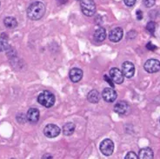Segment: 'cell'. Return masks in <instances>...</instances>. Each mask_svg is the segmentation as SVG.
Listing matches in <instances>:
<instances>
[{"mask_svg":"<svg viewBox=\"0 0 160 159\" xmlns=\"http://www.w3.org/2000/svg\"><path fill=\"white\" fill-rule=\"evenodd\" d=\"M45 13V5L44 3L37 1L32 3L27 9V16L30 19L32 20H38Z\"/></svg>","mask_w":160,"mask_h":159,"instance_id":"obj_1","label":"cell"},{"mask_svg":"<svg viewBox=\"0 0 160 159\" xmlns=\"http://www.w3.org/2000/svg\"><path fill=\"white\" fill-rule=\"evenodd\" d=\"M38 102L45 108H51L55 103V96L49 91L40 93L38 97Z\"/></svg>","mask_w":160,"mask_h":159,"instance_id":"obj_2","label":"cell"},{"mask_svg":"<svg viewBox=\"0 0 160 159\" xmlns=\"http://www.w3.org/2000/svg\"><path fill=\"white\" fill-rule=\"evenodd\" d=\"M80 6L82 12L85 16H93L96 12V4L94 0H81Z\"/></svg>","mask_w":160,"mask_h":159,"instance_id":"obj_3","label":"cell"},{"mask_svg":"<svg viewBox=\"0 0 160 159\" xmlns=\"http://www.w3.org/2000/svg\"><path fill=\"white\" fill-rule=\"evenodd\" d=\"M99 148L104 156H111L114 151V143L111 139H104L100 143Z\"/></svg>","mask_w":160,"mask_h":159,"instance_id":"obj_4","label":"cell"},{"mask_svg":"<svg viewBox=\"0 0 160 159\" xmlns=\"http://www.w3.org/2000/svg\"><path fill=\"white\" fill-rule=\"evenodd\" d=\"M60 131H60L59 127L58 125L53 124V123H50L44 127V134L49 138H54V137H57L59 135Z\"/></svg>","mask_w":160,"mask_h":159,"instance_id":"obj_5","label":"cell"},{"mask_svg":"<svg viewBox=\"0 0 160 159\" xmlns=\"http://www.w3.org/2000/svg\"><path fill=\"white\" fill-rule=\"evenodd\" d=\"M144 70L149 73H156L160 71V62L158 59L147 60L144 65Z\"/></svg>","mask_w":160,"mask_h":159,"instance_id":"obj_6","label":"cell"},{"mask_svg":"<svg viewBox=\"0 0 160 159\" xmlns=\"http://www.w3.org/2000/svg\"><path fill=\"white\" fill-rule=\"evenodd\" d=\"M110 77L115 84H121L124 82V74L118 68H112L110 70Z\"/></svg>","mask_w":160,"mask_h":159,"instance_id":"obj_7","label":"cell"},{"mask_svg":"<svg viewBox=\"0 0 160 159\" xmlns=\"http://www.w3.org/2000/svg\"><path fill=\"white\" fill-rule=\"evenodd\" d=\"M117 92L113 88H105L102 92V97L107 103H113L117 99Z\"/></svg>","mask_w":160,"mask_h":159,"instance_id":"obj_8","label":"cell"},{"mask_svg":"<svg viewBox=\"0 0 160 159\" xmlns=\"http://www.w3.org/2000/svg\"><path fill=\"white\" fill-rule=\"evenodd\" d=\"M122 72H123V74L125 77H127V78L132 77L134 76V73H135L134 64H132V62H129V61L124 62V64H122Z\"/></svg>","mask_w":160,"mask_h":159,"instance_id":"obj_9","label":"cell"},{"mask_svg":"<svg viewBox=\"0 0 160 159\" xmlns=\"http://www.w3.org/2000/svg\"><path fill=\"white\" fill-rule=\"evenodd\" d=\"M124 36V31L123 29L120 27H117L115 29H112V31L109 33V39L111 40L113 43L119 42L120 40L123 38Z\"/></svg>","mask_w":160,"mask_h":159,"instance_id":"obj_10","label":"cell"},{"mask_svg":"<svg viewBox=\"0 0 160 159\" xmlns=\"http://www.w3.org/2000/svg\"><path fill=\"white\" fill-rule=\"evenodd\" d=\"M129 103L125 101H119L114 106V112L119 115H125L129 112Z\"/></svg>","mask_w":160,"mask_h":159,"instance_id":"obj_11","label":"cell"},{"mask_svg":"<svg viewBox=\"0 0 160 159\" xmlns=\"http://www.w3.org/2000/svg\"><path fill=\"white\" fill-rule=\"evenodd\" d=\"M69 76H70V79L73 83H78L83 77V71L80 70L79 68H73L70 71Z\"/></svg>","mask_w":160,"mask_h":159,"instance_id":"obj_12","label":"cell"},{"mask_svg":"<svg viewBox=\"0 0 160 159\" xmlns=\"http://www.w3.org/2000/svg\"><path fill=\"white\" fill-rule=\"evenodd\" d=\"M39 111L35 108H31L26 114V117L31 123H37L39 120Z\"/></svg>","mask_w":160,"mask_h":159,"instance_id":"obj_13","label":"cell"},{"mask_svg":"<svg viewBox=\"0 0 160 159\" xmlns=\"http://www.w3.org/2000/svg\"><path fill=\"white\" fill-rule=\"evenodd\" d=\"M106 38V31L105 29L103 27L97 29L95 32H94V39L98 43L103 42L104 39Z\"/></svg>","mask_w":160,"mask_h":159,"instance_id":"obj_14","label":"cell"},{"mask_svg":"<svg viewBox=\"0 0 160 159\" xmlns=\"http://www.w3.org/2000/svg\"><path fill=\"white\" fill-rule=\"evenodd\" d=\"M138 158L140 159H152L153 151L151 148H143L141 149L138 154Z\"/></svg>","mask_w":160,"mask_h":159,"instance_id":"obj_15","label":"cell"},{"mask_svg":"<svg viewBox=\"0 0 160 159\" xmlns=\"http://www.w3.org/2000/svg\"><path fill=\"white\" fill-rule=\"evenodd\" d=\"M87 99L90 103H97L99 102L100 100V93L96 90H92L89 92L87 95Z\"/></svg>","mask_w":160,"mask_h":159,"instance_id":"obj_16","label":"cell"},{"mask_svg":"<svg viewBox=\"0 0 160 159\" xmlns=\"http://www.w3.org/2000/svg\"><path fill=\"white\" fill-rule=\"evenodd\" d=\"M4 25L9 29H14L18 26V21L13 17H6L4 19Z\"/></svg>","mask_w":160,"mask_h":159,"instance_id":"obj_17","label":"cell"},{"mask_svg":"<svg viewBox=\"0 0 160 159\" xmlns=\"http://www.w3.org/2000/svg\"><path fill=\"white\" fill-rule=\"evenodd\" d=\"M75 131V124L72 123H67L63 127V134L64 136H71Z\"/></svg>","mask_w":160,"mask_h":159,"instance_id":"obj_18","label":"cell"},{"mask_svg":"<svg viewBox=\"0 0 160 159\" xmlns=\"http://www.w3.org/2000/svg\"><path fill=\"white\" fill-rule=\"evenodd\" d=\"M8 47L9 44L6 38L0 37V52H4V51H5Z\"/></svg>","mask_w":160,"mask_h":159,"instance_id":"obj_19","label":"cell"},{"mask_svg":"<svg viewBox=\"0 0 160 159\" xmlns=\"http://www.w3.org/2000/svg\"><path fill=\"white\" fill-rule=\"evenodd\" d=\"M146 30H147V31H148L152 35H153V34H154V32H155V30H156V23H155V22H153V21L148 23L147 25H146Z\"/></svg>","mask_w":160,"mask_h":159,"instance_id":"obj_20","label":"cell"},{"mask_svg":"<svg viewBox=\"0 0 160 159\" xmlns=\"http://www.w3.org/2000/svg\"><path fill=\"white\" fill-rule=\"evenodd\" d=\"M155 2H156V0H144V5H145L146 7H148V8L153 6V5L155 4Z\"/></svg>","mask_w":160,"mask_h":159,"instance_id":"obj_21","label":"cell"},{"mask_svg":"<svg viewBox=\"0 0 160 159\" xmlns=\"http://www.w3.org/2000/svg\"><path fill=\"white\" fill-rule=\"evenodd\" d=\"M125 159H138V157L136 155V153H134V152H129L128 154L126 155V157H124Z\"/></svg>","mask_w":160,"mask_h":159,"instance_id":"obj_22","label":"cell"},{"mask_svg":"<svg viewBox=\"0 0 160 159\" xmlns=\"http://www.w3.org/2000/svg\"><path fill=\"white\" fill-rule=\"evenodd\" d=\"M104 79H105V81L107 82V83H109V84H111V87L113 88L114 87V82L112 81V79L110 77H108L107 75L104 76Z\"/></svg>","mask_w":160,"mask_h":159,"instance_id":"obj_23","label":"cell"},{"mask_svg":"<svg viewBox=\"0 0 160 159\" xmlns=\"http://www.w3.org/2000/svg\"><path fill=\"white\" fill-rule=\"evenodd\" d=\"M137 0H124V4H126L127 6H133L135 3H136Z\"/></svg>","mask_w":160,"mask_h":159,"instance_id":"obj_24","label":"cell"},{"mask_svg":"<svg viewBox=\"0 0 160 159\" xmlns=\"http://www.w3.org/2000/svg\"><path fill=\"white\" fill-rule=\"evenodd\" d=\"M146 47H147L148 50H151V51H154V50H156L157 49L156 46H155V45H153L152 43H149V44H147Z\"/></svg>","mask_w":160,"mask_h":159,"instance_id":"obj_25","label":"cell"},{"mask_svg":"<svg viewBox=\"0 0 160 159\" xmlns=\"http://www.w3.org/2000/svg\"><path fill=\"white\" fill-rule=\"evenodd\" d=\"M136 15H137V17H138V20H141L142 18H143V13H142V12H141L140 10L137 11Z\"/></svg>","mask_w":160,"mask_h":159,"instance_id":"obj_26","label":"cell"}]
</instances>
